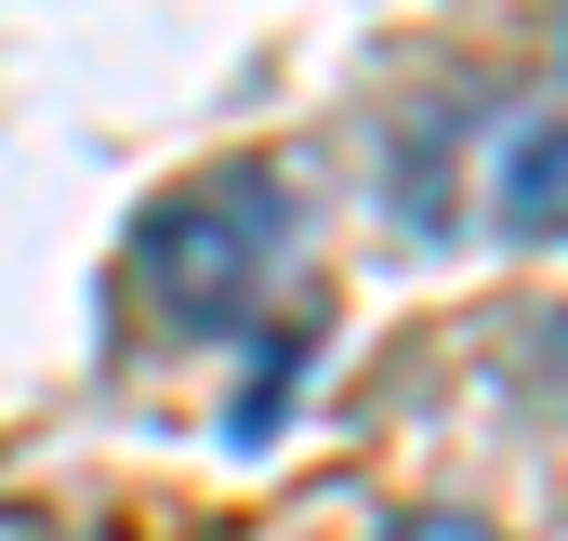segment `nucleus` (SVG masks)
Masks as SVG:
<instances>
[{
	"label": "nucleus",
	"instance_id": "3",
	"mask_svg": "<svg viewBox=\"0 0 568 541\" xmlns=\"http://www.w3.org/2000/svg\"><path fill=\"white\" fill-rule=\"evenodd\" d=\"M371 541H503L489 516H463V502H410V516H384Z\"/></svg>",
	"mask_w": 568,
	"mask_h": 541
},
{
	"label": "nucleus",
	"instance_id": "1",
	"mask_svg": "<svg viewBox=\"0 0 568 541\" xmlns=\"http://www.w3.org/2000/svg\"><path fill=\"white\" fill-rule=\"evenodd\" d=\"M291 265V172L278 159H212L185 185H159L120 252V290L159 344H239L265 317V290Z\"/></svg>",
	"mask_w": 568,
	"mask_h": 541
},
{
	"label": "nucleus",
	"instance_id": "2",
	"mask_svg": "<svg viewBox=\"0 0 568 541\" xmlns=\"http://www.w3.org/2000/svg\"><path fill=\"white\" fill-rule=\"evenodd\" d=\"M476 212L503 238H568V93L503 106V133L476 145Z\"/></svg>",
	"mask_w": 568,
	"mask_h": 541
},
{
	"label": "nucleus",
	"instance_id": "4",
	"mask_svg": "<svg viewBox=\"0 0 568 541\" xmlns=\"http://www.w3.org/2000/svg\"><path fill=\"white\" fill-rule=\"evenodd\" d=\"M556 53H568V27H556Z\"/></svg>",
	"mask_w": 568,
	"mask_h": 541
}]
</instances>
